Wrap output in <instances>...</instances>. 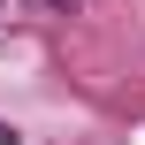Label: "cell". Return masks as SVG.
I'll list each match as a JSON object with an SVG mask.
<instances>
[{
  "instance_id": "obj_1",
  "label": "cell",
  "mask_w": 145,
  "mask_h": 145,
  "mask_svg": "<svg viewBox=\"0 0 145 145\" xmlns=\"http://www.w3.org/2000/svg\"><path fill=\"white\" fill-rule=\"evenodd\" d=\"M0 145H15V130H8V122H0Z\"/></svg>"
}]
</instances>
